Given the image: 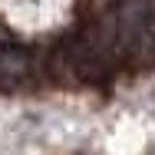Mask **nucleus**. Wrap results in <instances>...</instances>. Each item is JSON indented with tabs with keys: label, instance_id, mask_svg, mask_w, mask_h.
<instances>
[{
	"label": "nucleus",
	"instance_id": "2",
	"mask_svg": "<svg viewBox=\"0 0 155 155\" xmlns=\"http://www.w3.org/2000/svg\"><path fill=\"white\" fill-rule=\"evenodd\" d=\"M33 56L20 43H3L0 40V86H17L30 76Z\"/></svg>",
	"mask_w": 155,
	"mask_h": 155
},
{
	"label": "nucleus",
	"instance_id": "1",
	"mask_svg": "<svg viewBox=\"0 0 155 155\" xmlns=\"http://www.w3.org/2000/svg\"><path fill=\"white\" fill-rule=\"evenodd\" d=\"M116 40L125 56L155 60V0H122L119 3Z\"/></svg>",
	"mask_w": 155,
	"mask_h": 155
}]
</instances>
